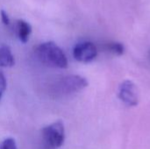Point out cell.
Segmentation results:
<instances>
[{
  "label": "cell",
  "instance_id": "obj_1",
  "mask_svg": "<svg viewBox=\"0 0 150 149\" xmlns=\"http://www.w3.org/2000/svg\"><path fill=\"white\" fill-rule=\"evenodd\" d=\"M35 54L40 61L46 66L57 68H68V59L64 52L53 41L40 44L35 49Z\"/></svg>",
  "mask_w": 150,
  "mask_h": 149
},
{
  "label": "cell",
  "instance_id": "obj_2",
  "mask_svg": "<svg viewBox=\"0 0 150 149\" xmlns=\"http://www.w3.org/2000/svg\"><path fill=\"white\" fill-rule=\"evenodd\" d=\"M88 84V81L79 75H68L54 83L53 92L56 96H69L83 90Z\"/></svg>",
  "mask_w": 150,
  "mask_h": 149
},
{
  "label": "cell",
  "instance_id": "obj_6",
  "mask_svg": "<svg viewBox=\"0 0 150 149\" xmlns=\"http://www.w3.org/2000/svg\"><path fill=\"white\" fill-rule=\"evenodd\" d=\"M15 59L11 48L6 45L0 46V67L11 68L14 66Z\"/></svg>",
  "mask_w": 150,
  "mask_h": 149
},
{
  "label": "cell",
  "instance_id": "obj_8",
  "mask_svg": "<svg viewBox=\"0 0 150 149\" xmlns=\"http://www.w3.org/2000/svg\"><path fill=\"white\" fill-rule=\"evenodd\" d=\"M108 49L115 54L120 55L124 53V46L118 42H112L108 45Z\"/></svg>",
  "mask_w": 150,
  "mask_h": 149
},
{
  "label": "cell",
  "instance_id": "obj_11",
  "mask_svg": "<svg viewBox=\"0 0 150 149\" xmlns=\"http://www.w3.org/2000/svg\"><path fill=\"white\" fill-rule=\"evenodd\" d=\"M0 15H1L2 22H3L5 25H10L11 20H10V18H9V16H8L7 12H6L5 11L2 10V11H1V12H0Z\"/></svg>",
  "mask_w": 150,
  "mask_h": 149
},
{
  "label": "cell",
  "instance_id": "obj_9",
  "mask_svg": "<svg viewBox=\"0 0 150 149\" xmlns=\"http://www.w3.org/2000/svg\"><path fill=\"white\" fill-rule=\"evenodd\" d=\"M1 149H18L15 140L12 138L5 139L1 145Z\"/></svg>",
  "mask_w": 150,
  "mask_h": 149
},
{
  "label": "cell",
  "instance_id": "obj_10",
  "mask_svg": "<svg viewBox=\"0 0 150 149\" xmlns=\"http://www.w3.org/2000/svg\"><path fill=\"white\" fill-rule=\"evenodd\" d=\"M6 86H7V83H6L5 76L2 71H0V100L6 90Z\"/></svg>",
  "mask_w": 150,
  "mask_h": 149
},
{
  "label": "cell",
  "instance_id": "obj_7",
  "mask_svg": "<svg viewBox=\"0 0 150 149\" xmlns=\"http://www.w3.org/2000/svg\"><path fill=\"white\" fill-rule=\"evenodd\" d=\"M32 33V27L29 23L25 20L18 19L17 21V34L19 40L23 43H26L29 40V37Z\"/></svg>",
  "mask_w": 150,
  "mask_h": 149
},
{
  "label": "cell",
  "instance_id": "obj_5",
  "mask_svg": "<svg viewBox=\"0 0 150 149\" xmlns=\"http://www.w3.org/2000/svg\"><path fill=\"white\" fill-rule=\"evenodd\" d=\"M98 55L97 47L91 41H83L76 44L73 49L74 58L83 63L92 61Z\"/></svg>",
  "mask_w": 150,
  "mask_h": 149
},
{
  "label": "cell",
  "instance_id": "obj_3",
  "mask_svg": "<svg viewBox=\"0 0 150 149\" xmlns=\"http://www.w3.org/2000/svg\"><path fill=\"white\" fill-rule=\"evenodd\" d=\"M42 143L45 149H57L61 148L65 141V127L62 120H57L41 131Z\"/></svg>",
  "mask_w": 150,
  "mask_h": 149
},
{
  "label": "cell",
  "instance_id": "obj_4",
  "mask_svg": "<svg viewBox=\"0 0 150 149\" xmlns=\"http://www.w3.org/2000/svg\"><path fill=\"white\" fill-rule=\"evenodd\" d=\"M118 97L127 106H136L139 104V91L135 83L130 80L122 82L119 87Z\"/></svg>",
  "mask_w": 150,
  "mask_h": 149
}]
</instances>
